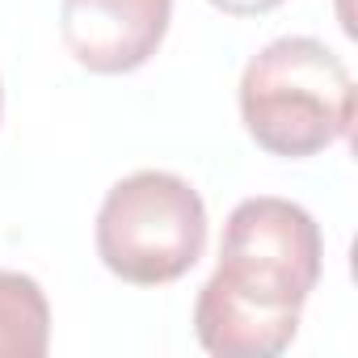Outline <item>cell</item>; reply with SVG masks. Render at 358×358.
Returning <instances> with one entry per match:
<instances>
[{"instance_id": "cell-1", "label": "cell", "mask_w": 358, "mask_h": 358, "mask_svg": "<svg viewBox=\"0 0 358 358\" xmlns=\"http://www.w3.org/2000/svg\"><path fill=\"white\" fill-rule=\"evenodd\" d=\"M241 122L282 160H308L354 127V76L320 38H274L241 72Z\"/></svg>"}, {"instance_id": "cell-2", "label": "cell", "mask_w": 358, "mask_h": 358, "mask_svg": "<svg viewBox=\"0 0 358 358\" xmlns=\"http://www.w3.org/2000/svg\"><path fill=\"white\" fill-rule=\"evenodd\" d=\"M97 257L131 287H164L186 278L207 249L203 194L177 173L139 169L114 182L97 211Z\"/></svg>"}, {"instance_id": "cell-3", "label": "cell", "mask_w": 358, "mask_h": 358, "mask_svg": "<svg viewBox=\"0 0 358 358\" xmlns=\"http://www.w3.org/2000/svg\"><path fill=\"white\" fill-rule=\"evenodd\" d=\"M324 270V236L320 224L291 199L257 194L232 207L220 241V266L215 274L266 303L303 312L308 295L316 291Z\"/></svg>"}, {"instance_id": "cell-4", "label": "cell", "mask_w": 358, "mask_h": 358, "mask_svg": "<svg viewBox=\"0 0 358 358\" xmlns=\"http://www.w3.org/2000/svg\"><path fill=\"white\" fill-rule=\"evenodd\" d=\"M173 22V0H59V34L68 55L97 76L143 68Z\"/></svg>"}, {"instance_id": "cell-5", "label": "cell", "mask_w": 358, "mask_h": 358, "mask_svg": "<svg viewBox=\"0 0 358 358\" xmlns=\"http://www.w3.org/2000/svg\"><path fill=\"white\" fill-rule=\"evenodd\" d=\"M199 345L215 358H274L299 333V312L266 308L211 274L194 299Z\"/></svg>"}, {"instance_id": "cell-6", "label": "cell", "mask_w": 358, "mask_h": 358, "mask_svg": "<svg viewBox=\"0 0 358 358\" xmlns=\"http://www.w3.org/2000/svg\"><path fill=\"white\" fill-rule=\"evenodd\" d=\"M51 350V303L38 278L0 270V358H43Z\"/></svg>"}, {"instance_id": "cell-7", "label": "cell", "mask_w": 358, "mask_h": 358, "mask_svg": "<svg viewBox=\"0 0 358 358\" xmlns=\"http://www.w3.org/2000/svg\"><path fill=\"white\" fill-rule=\"evenodd\" d=\"M211 5L228 17H262V13H274L287 0H211Z\"/></svg>"}, {"instance_id": "cell-8", "label": "cell", "mask_w": 358, "mask_h": 358, "mask_svg": "<svg viewBox=\"0 0 358 358\" xmlns=\"http://www.w3.org/2000/svg\"><path fill=\"white\" fill-rule=\"evenodd\" d=\"M0 114H5V85H0Z\"/></svg>"}]
</instances>
